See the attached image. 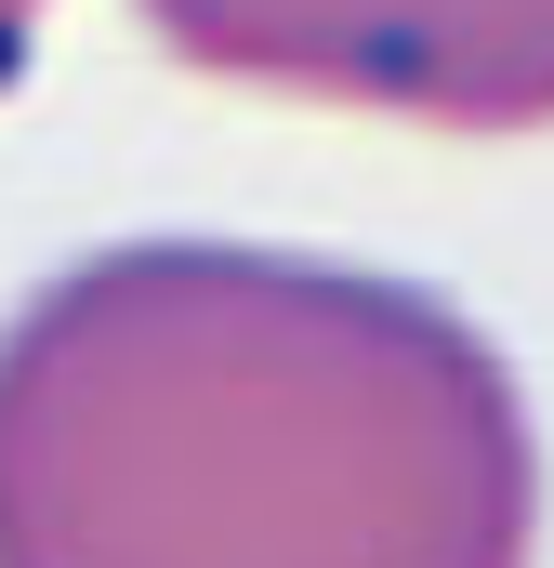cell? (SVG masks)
<instances>
[{
    "label": "cell",
    "instance_id": "cell-1",
    "mask_svg": "<svg viewBox=\"0 0 554 568\" xmlns=\"http://www.w3.org/2000/svg\"><path fill=\"white\" fill-rule=\"evenodd\" d=\"M515 357L397 265L106 239L0 317V568H542Z\"/></svg>",
    "mask_w": 554,
    "mask_h": 568
},
{
    "label": "cell",
    "instance_id": "cell-2",
    "mask_svg": "<svg viewBox=\"0 0 554 568\" xmlns=\"http://www.w3.org/2000/svg\"><path fill=\"white\" fill-rule=\"evenodd\" d=\"M133 27L265 106L397 133H554V0H133Z\"/></svg>",
    "mask_w": 554,
    "mask_h": 568
},
{
    "label": "cell",
    "instance_id": "cell-3",
    "mask_svg": "<svg viewBox=\"0 0 554 568\" xmlns=\"http://www.w3.org/2000/svg\"><path fill=\"white\" fill-rule=\"evenodd\" d=\"M40 27H53V0H0V80L40 53Z\"/></svg>",
    "mask_w": 554,
    "mask_h": 568
}]
</instances>
